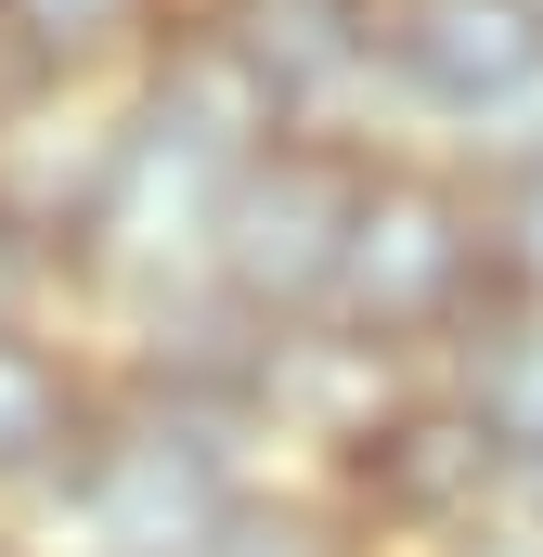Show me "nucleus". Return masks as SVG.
<instances>
[{"mask_svg": "<svg viewBox=\"0 0 543 557\" xmlns=\"http://www.w3.org/2000/svg\"><path fill=\"white\" fill-rule=\"evenodd\" d=\"M440 389L479 416V441L505 454V480H531L543 467V298H479L466 311V337L440 350Z\"/></svg>", "mask_w": 543, "mask_h": 557, "instance_id": "1a4fd4ad", "label": "nucleus"}, {"mask_svg": "<svg viewBox=\"0 0 543 557\" xmlns=\"http://www.w3.org/2000/svg\"><path fill=\"white\" fill-rule=\"evenodd\" d=\"M518 480H505V454L479 441V416L427 376V389H402L389 416L363 428L350 454H337V506L363 519V532H402V545H453L479 506H505Z\"/></svg>", "mask_w": 543, "mask_h": 557, "instance_id": "39448f33", "label": "nucleus"}, {"mask_svg": "<svg viewBox=\"0 0 543 557\" xmlns=\"http://www.w3.org/2000/svg\"><path fill=\"white\" fill-rule=\"evenodd\" d=\"M363 131H285L260 143L233 182H220V208H207V285L285 337V324H324V298H337V247H350V208H363Z\"/></svg>", "mask_w": 543, "mask_h": 557, "instance_id": "7ed1b4c3", "label": "nucleus"}, {"mask_svg": "<svg viewBox=\"0 0 543 557\" xmlns=\"http://www.w3.org/2000/svg\"><path fill=\"white\" fill-rule=\"evenodd\" d=\"M518 13H531V26H543V0H518Z\"/></svg>", "mask_w": 543, "mask_h": 557, "instance_id": "2eb2a0df", "label": "nucleus"}, {"mask_svg": "<svg viewBox=\"0 0 543 557\" xmlns=\"http://www.w3.org/2000/svg\"><path fill=\"white\" fill-rule=\"evenodd\" d=\"M479 195H492V285L505 298H543V156L505 169V182H479Z\"/></svg>", "mask_w": 543, "mask_h": 557, "instance_id": "ddd939ff", "label": "nucleus"}, {"mask_svg": "<svg viewBox=\"0 0 543 557\" xmlns=\"http://www.w3.org/2000/svg\"><path fill=\"white\" fill-rule=\"evenodd\" d=\"M427 376H440V363H402V350H376V337H350V324H285V337H260L247 416H260V441H311V454L337 467V454L389 416L402 389H427Z\"/></svg>", "mask_w": 543, "mask_h": 557, "instance_id": "0eeeda50", "label": "nucleus"}, {"mask_svg": "<svg viewBox=\"0 0 543 557\" xmlns=\"http://www.w3.org/2000/svg\"><path fill=\"white\" fill-rule=\"evenodd\" d=\"M194 557H376V532L337 506V493H298V480H247L233 519L207 532Z\"/></svg>", "mask_w": 543, "mask_h": 557, "instance_id": "f8f14e48", "label": "nucleus"}, {"mask_svg": "<svg viewBox=\"0 0 543 557\" xmlns=\"http://www.w3.org/2000/svg\"><path fill=\"white\" fill-rule=\"evenodd\" d=\"M130 195V91H65V78H13L0 91V247L26 273H91L104 221Z\"/></svg>", "mask_w": 543, "mask_h": 557, "instance_id": "20e7f679", "label": "nucleus"}, {"mask_svg": "<svg viewBox=\"0 0 543 557\" xmlns=\"http://www.w3.org/2000/svg\"><path fill=\"white\" fill-rule=\"evenodd\" d=\"M247 441H260V416H247L233 389L117 376V389L91 403V428H78L52 506H65L78 557H194L220 519H233V493L260 480Z\"/></svg>", "mask_w": 543, "mask_h": 557, "instance_id": "f257e3e1", "label": "nucleus"}, {"mask_svg": "<svg viewBox=\"0 0 543 557\" xmlns=\"http://www.w3.org/2000/svg\"><path fill=\"white\" fill-rule=\"evenodd\" d=\"M91 403L104 389L78 376V350H52L39 324H0V493H52Z\"/></svg>", "mask_w": 543, "mask_h": 557, "instance_id": "9b49d317", "label": "nucleus"}, {"mask_svg": "<svg viewBox=\"0 0 543 557\" xmlns=\"http://www.w3.org/2000/svg\"><path fill=\"white\" fill-rule=\"evenodd\" d=\"M479 298H492V195L440 156H363V208H350L324 324H350L402 363H440Z\"/></svg>", "mask_w": 543, "mask_h": 557, "instance_id": "f03ea898", "label": "nucleus"}, {"mask_svg": "<svg viewBox=\"0 0 543 557\" xmlns=\"http://www.w3.org/2000/svg\"><path fill=\"white\" fill-rule=\"evenodd\" d=\"M0 91H13V65H0Z\"/></svg>", "mask_w": 543, "mask_h": 557, "instance_id": "dca6fc26", "label": "nucleus"}, {"mask_svg": "<svg viewBox=\"0 0 543 557\" xmlns=\"http://www.w3.org/2000/svg\"><path fill=\"white\" fill-rule=\"evenodd\" d=\"M427 557H543V506H531V493H505V506H479L453 545H427Z\"/></svg>", "mask_w": 543, "mask_h": 557, "instance_id": "4468645a", "label": "nucleus"}, {"mask_svg": "<svg viewBox=\"0 0 543 557\" xmlns=\"http://www.w3.org/2000/svg\"><path fill=\"white\" fill-rule=\"evenodd\" d=\"M181 26V0H0V65L13 78H65V91H117L142 52Z\"/></svg>", "mask_w": 543, "mask_h": 557, "instance_id": "9d476101", "label": "nucleus"}, {"mask_svg": "<svg viewBox=\"0 0 543 557\" xmlns=\"http://www.w3.org/2000/svg\"><path fill=\"white\" fill-rule=\"evenodd\" d=\"M194 13L298 131H337V104L376 78V0H194Z\"/></svg>", "mask_w": 543, "mask_h": 557, "instance_id": "6e6552de", "label": "nucleus"}, {"mask_svg": "<svg viewBox=\"0 0 543 557\" xmlns=\"http://www.w3.org/2000/svg\"><path fill=\"white\" fill-rule=\"evenodd\" d=\"M376 78L479 143L543 91V26L518 0H376Z\"/></svg>", "mask_w": 543, "mask_h": 557, "instance_id": "423d86ee", "label": "nucleus"}, {"mask_svg": "<svg viewBox=\"0 0 543 557\" xmlns=\"http://www.w3.org/2000/svg\"><path fill=\"white\" fill-rule=\"evenodd\" d=\"M0 557H13V545H0Z\"/></svg>", "mask_w": 543, "mask_h": 557, "instance_id": "f3484780", "label": "nucleus"}]
</instances>
